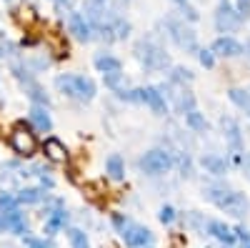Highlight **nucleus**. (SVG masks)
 <instances>
[{
    "mask_svg": "<svg viewBox=\"0 0 250 248\" xmlns=\"http://www.w3.org/2000/svg\"><path fill=\"white\" fill-rule=\"evenodd\" d=\"M55 88L60 93H65L68 98H78V100H93L95 98V83L85 75H58Z\"/></svg>",
    "mask_w": 250,
    "mask_h": 248,
    "instance_id": "nucleus-1",
    "label": "nucleus"
},
{
    "mask_svg": "<svg viewBox=\"0 0 250 248\" xmlns=\"http://www.w3.org/2000/svg\"><path fill=\"white\" fill-rule=\"evenodd\" d=\"M138 58H140V63L148 70H165L170 66L165 50L158 48L155 43H150V40H140V43H138Z\"/></svg>",
    "mask_w": 250,
    "mask_h": 248,
    "instance_id": "nucleus-2",
    "label": "nucleus"
},
{
    "mask_svg": "<svg viewBox=\"0 0 250 248\" xmlns=\"http://www.w3.org/2000/svg\"><path fill=\"white\" fill-rule=\"evenodd\" d=\"M140 168L148 176H163L173 168V156L163 148H153L140 158Z\"/></svg>",
    "mask_w": 250,
    "mask_h": 248,
    "instance_id": "nucleus-3",
    "label": "nucleus"
},
{
    "mask_svg": "<svg viewBox=\"0 0 250 248\" xmlns=\"http://www.w3.org/2000/svg\"><path fill=\"white\" fill-rule=\"evenodd\" d=\"M10 146L18 156H25V158L35 156V151H38L35 133L28 126H23V123H18V126L13 128V133H10Z\"/></svg>",
    "mask_w": 250,
    "mask_h": 248,
    "instance_id": "nucleus-4",
    "label": "nucleus"
},
{
    "mask_svg": "<svg viewBox=\"0 0 250 248\" xmlns=\"http://www.w3.org/2000/svg\"><path fill=\"white\" fill-rule=\"evenodd\" d=\"M138 103H145L155 115H165L168 113V100H165V93L155 86H145V88H135Z\"/></svg>",
    "mask_w": 250,
    "mask_h": 248,
    "instance_id": "nucleus-5",
    "label": "nucleus"
},
{
    "mask_svg": "<svg viewBox=\"0 0 250 248\" xmlns=\"http://www.w3.org/2000/svg\"><path fill=\"white\" fill-rule=\"evenodd\" d=\"M218 208H220V211H225L228 216H233V218H243V216L248 213V208H250V203H248L245 193L228 191V193H225V198L218 203Z\"/></svg>",
    "mask_w": 250,
    "mask_h": 248,
    "instance_id": "nucleus-6",
    "label": "nucleus"
},
{
    "mask_svg": "<svg viewBox=\"0 0 250 248\" xmlns=\"http://www.w3.org/2000/svg\"><path fill=\"white\" fill-rule=\"evenodd\" d=\"M168 28H170V35H173V40H175V43H178L180 48L190 50V53H198V40H195V33H193L190 28H185V25L175 23V20H170V23H168Z\"/></svg>",
    "mask_w": 250,
    "mask_h": 248,
    "instance_id": "nucleus-7",
    "label": "nucleus"
},
{
    "mask_svg": "<svg viewBox=\"0 0 250 248\" xmlns=\"http://www.w3.org/2000/svg\"><path fill=\"white\" fill-rule=\"evenodd\" d=\"M68 28H70V33L78 40H83V43L93 40V25H90V20L83 13H68Z\"/></svg>",
    "mask_w": 250,
    "mask_h": 248,
    "instance_id": "nucleus-8",
    "label": "nucleus"
},
{
    "mask_svg": "<svg viewBox=\"0 0 250 248\" xmlns=\"http://www.w3.org/2000/svg\"><path fill=\"white\" fill-rule=\"evenodd\" d=\"M215 23H218V28L223 33H233V30L240 28V13H235L228 3H220L218 15H215Z\"/></svg>",
    "mask_w": 250,
    "mask_h": 248,
    "instance_id": "nucleus-9",
    "label": "nucleus"
},
{
    "mask_svg": "<svg viewBox=\"0 0 250 248\" xmlns=\"http://www.w3.org/2000/svg\"><path fill=\"white\" fill-rule=\"evenodd\" d=\"M123 238L130 248H145L150 241H153V233L143 225H125L123 228Z\"/></svg>",
    "mask_w": 250,
    "mask_h": 248,
    "instance_id": "nucleus-10",
    "label": "nucleus"
},
{
    "mask_svg": "<svg viewBox=\"0 0 250 248\" xmlns=\"http://www.w3.org/2000/svg\"><path fill=\"white\" fill-rule=\"evenodd\" d=\"M3 231H10V233H15V236L28 233V221H25V216L20 213L18 208L5 211V213H3Z\"/></svg>",
    "mask_w": 250,
    "mask_h": 248,
    "instance_id": "nucleus-11",
    "label": "nucleus"
},
{
    "mask_svg": "<svg viewBox=\"0 0 250 248\" xmlns=\"http://www.w3.org/2000/svg\"><path fill=\"white\" fill-rule=\"evenodd\" d=\"M213 53L215 55H223V58H235V55H243V45L238 43L235 38H218L213 43Z\"/></svg>",
    "mask_w": 250,
    "mask_h": 248,
    "instance_id": "nucleus-12",
    "label": "nucleus"
},
{
    "mask_svg": "<svg viewBox=\"0 0 250 248\" xmlns=\"http://www.w3.org/2000/svg\"><path fill=\"white\" fill-rule=\"evenodd\" d=\"M220 128L228 138V146H230L235 153H240V146H243V138H240V128L233 118H220Z\"/></svg>",
    "mask_w": 250,
    "mask_h": 248,
    "instance_id": "nucleus-13",
    "label": "nucleus"
},
{
    "mask_svg": "<svg viewBox=\"0 0 250 248\" xmlns=\"http://www.w3.org/2000/svg\"><path fill=\"white\" fill-rule=\"evenodd\" d=\"M95 68H98V73H103V75L123 73V63H120L115 55H110V53H100V55H95Z\"/></svg>",
    "mask_w": 250,
    "mask_h": 248,
    "instance_id": "nucleus-14",
    "label": "nucleus"
},
{
    "mask_svg": "<svg viewBox=\"0 0 250 248\" xmlns=\"http://www.w3.org/2000/svg\"><path fill=\"white\" fill-rule=\"evenodd\" d=\"M30 120H33V126L40 131V133H48L53 128V120L45 111V106H40V103H35V106L30 108Z\"/></svg>",
    "mask_w": 250,
    "mask_h": 248,
    "instance_id": "nucleus-15",
    "label": "nucleus"
},
{
    "mask_svg": "<svg viewBox=\"0 0 250 248\" xmlns=\"http://www.w3.org/2000/svg\"><path fill=\"white\" fill-rule=\"evenodd\" d=\"M208 233L210 236H215L220 243H225V246H230V243H235V233L228 228L225 223H220V221H208Z\"/></svg>",
    "mask_w": 250,
    "mask_h": 248,
    "instance_id": "nucleus-16",
    "label": "nucleus"
},
{
    "mask_svg": "<svg viewBox=\"0 0 250 248\" xmlns=\"http://www.w3.org/2000/svg\"><path fill=\"white\" fill-rule=\"evenodd\" d=\"M200 165H203L208 173H213V176H225L228 173V160L220 158V156H203L200 158Z\"/></svg>",
    "mask_w": 250,
    "mask_h": 248,
    "instance_id": "nucleus-17",
    "label": "nucleus"
},
{
    "mask_svg": "<svg viewBox=\"0 0 250 248\" xmlns=\"http://www.w3.org/2000/svg\"><path fill=\"white\" fill-rule=\"evenodd\" d=\"M45 156L50 158V160H55V163H62L68 158V151H65V146H62V143L58 140V138H48L45 140Z\"/></svg>",
    "mask_w": 250,
    "mask_h": 248,
    "instance_id": "nucleus-18",
    "label": "nucleus"
},
{
    "mask_svg": "<svg viewBox=\"0 0 250 248\" xmlns=\"http://www.w3.org/2000/svg\"><path fill=\"white\" fill-rule=\"evenodd\" d=\"M65 221H68V213L62 211V208H58V211L48 213V218H45V233H48V236H53L55 231H60L62 225H65Z\"/></svg>",
    "mask_w": 250,
    "mask_h": 248,
    "instance_id": "nucleus-19",
    "label": "nucleus"
},
{
    "mask_svg": "<svg viewBox=\"0 0 250 248\" xmlns=\"http://www.w3.org/2000/svg\"><path fill=\"white\" fill-rule=\"evenodd\" d=\"M185 123H188V128L195 131V133H205V131H208V120H205V115L198 113L195 108L185 113Z\"/></svg>",
    "mask_w": 250,
    "mask_h": 248,
    "instance_id": "nucleus-20",
    "label": "nucleus"
},
{
    "mask_svg": "<svg viewBox=\"0 0 250 248\" xmlns=\"http://www.w3.org/2000/svg\"><path fill=\"white\" fill-rule=\"evenodd\" d=\"M105 168H108V176H110L113 180H123V178H125V165H123V158H120L118 153H113V156L108 158Z\"/></svg>",
    "mask_w": 250,
    "mask_h": 248,
    "instance_id": "nucleus-21",
    "label": "nucleus"
},
{
    "mask_svg": "<svg viewBox=\"0 0 250 248\" xmlns=\"http://www.w3.org/2000/svg\"><path fill=\"white\" fill-rule=\"evenodd\" d=\"M48 193L45 191H40V188H23L15 198H18V203H40Z\"/></svg>",
    "mask_w": 250,
    "mask_h": 248,
    "instance_id": "nucleus-22",
    "label": "nucleus"
},
{
    "mask_svg": "<svg viewBox=\"0 0 250 248\" xmlns=\"http://www.w3.org/2000/svg\"><path fill=\"white\" fill-rule=\"evenodd\" d=\"M228 95H230V100L235 103V106H240L248 115H250V93L248 90H240V88H233L230 93H228Z\"/></svg>",
    "mask_w": 250,
    "mask_h": 248,
    "instance_id": "nucleus-23",
    "label": "nucleus"
},
{
    "mask_svg": "<svg viewBox=\"0 0 250 248\" xmlns=\"http://www.w3.org/2000/svg\"><path fill=\"white\" fill-rule=\"evenodd\" d=\"M68 241H70V246H73V248H90L88 236L83 233L80 228H68Z\"/></svg>",
    "mask_w": 250,
    "mask_h": 248,
    "instance_id": "nucleus-24",
    "label": "nucleus"
},
{
    "mask_svg": "<svg viewBox=\"0 0 250 248\" xmlns=\"http://www.w3.org/2000/svg\"><path fill=\"white\" fill-rule=\"evenodd\" d=\"M225 193H228V188H223V185H208L205 188V198L210 203H215V205L225 198Z\"/></svg>",
    "mask_w": 250,
    "mask_h": 248,
    "instance_id": "nucleus-25",
    "label": "nucleus"
},
{
    "mask_svg": "<svg viewBox=\"0 0 250 248\" xmlns=\"http://www.w3.org/2000/svg\"><path fill=\"white\" fill-rule=\"evenodd\" d=\"M170 80L175 83V86H185V83H193V73L188 70V68H173Z\"/></svg>",
    "mask_w": 250,
    "mask_h": 248,
    "instance_id": "nucleus-26",
    "label": "nucleus"
},
{
    "mask_svg": "<svg viewBox=\"0 0 250 248\" xmlns=\"http://www.w3.org/2000/svg\"><path fill=\"white\" fill-rule=\"evenodd\" d=\"M13 208H18V198L3 193V196H0V211H13Z\"/></svg>",
    "mask_w": 250,
    "mask_h": 248,
    "instance_id": "nucleus-27",
    "label": "nucleus"
},
{
    "mask_svg": "<svg viewBox=\"0 0 250 248\" xmlns=\"http://www.w3.org/2000/svg\"><path fill=\"white\" fill-rule=\"evenodd\" d=\"M198 58H200V63H203L205 68H213V66H215V55H213V50H198Z\"/></svg>",
    "mask_w": 250,
    "mask_h": 248,
    "instance_id": "nucleus-28",
    "label": "nucleus"
},
{
    "mask_svg": "<svg viewBox=\"0 0 250 248\" xmlns=\"http://www.w3.org/2000/svg\"><path fill=\"white\" fill-rule=\"evenodd\" d=\"M158 218H160V223H173V221H175V211L170 208V205H163Z\"/></svg>",
    "mask_w": 250,
    "mask_h": 248,
    "instance_id": "nucleus-29",
    "label": "nucleus"
},
{
    "mask_svg": "<svg viewBox=\"0 0 250 248\" xmlns=\"http://www.w3.org/2000/svg\"><path fill=\"white\" fill-rule=\"evenodd\" d=\"M25 243H28L30 248H45V243H43V241H38V238H25Z\"/></svg>",
    "mask_w": 250,
    "mask_h": 248,
    "instance_id": "nucleus-30",
    "label": "nucleus"
},
{
    "mask_svg": "<svg viewBox=\"0 0 250 248\" xmlns=\"http://www.w3.org/2000/svg\"><path fill=\"white\" fill-rule=\"evenodd\" d=\"M113 223H115V228H120V231L125 228V225H128V223L123 221V216H113Z\"/></svg>",
    "mask_w": 250,
    "mask_h": 248,
    "instance_id": "nucleus-31",
    "label": "nucleus"
},
{
    "mask_svg": "<svg viewBox=\"0 0 250 248\" xmlns=\"http://www.w3.org/2000/svg\"><path fill=\"white\" fill-rule=\"evenodd\" d=\"M243 168H245V173L250 176V153H245V158H243Z\"/></svg>",
    "mask_w": 250,
    "mask_h": 248,
    "instance_id": "nucleus-32",
    "label": "nucleus"
},
{
    "mask_svg": "<svg viewBox=\"0 0 250 248\" xmlns=\"http://www.w3.org/2000/svg\"><path fill=\"white\" fill-rule=\"evenodd\" d=\"M235 233H238V238H243V241H250V236H248V231H245V228H238Z\"/></svg>",
    "mask_w": 250,
    "mask_h": 248,
    "instance_id": "nucleus-33",
    "label": "nucleus"
},
{
    "mask_svg": "<svg viewBox=\"0 0 250 248\" xmlns=\"http://www.w3.org/2000/svg\"><path fill=\"white\" fill-rule=\"evenodd\" d=\"M243 53H248V58H250V43H248V45L243 48Z\"/></svg>",
    "mask_w": 250,
    "mask_h": 248,
    "instance_id": "nucleus-34",
    "label": "nucleus"
},
{
    "mask_svg": "<svg viewBox=\"0 0 250 248\" xmlns=\"http://www.w3.org/2000/svg\"><path fill=\"white\" fill-rule=\"evenodd\" d=\"M0 231H3V213H0Z\"/></svg>",
    "mask_w": 250,
    "mask_h": 248,
    "instance_id": "nucleus-35",
    "label": "nucleus"
},
{
    "mask_svg": "<svg viewBox=\"0 0 250 248\" xmlns=\"http://www.w3.org/2000/svg\"><path fill=\"white\" fill-rule=\"evenodd\" d=\"M0 58H3V48H0Z\"/></svg>",
    "mask_w": 250,
    "mask_h": 248,
    "instance_id": "nucleus-36",
    "label": "nucleus"
},
{
    "mask_svg": "<svg viewBox=\"0 0 250 248\" xmlns=\"http://www.w3.org/2000/svg\"><path fill=\"white\" fill-rule=\"evenodd\" d=\"M175 3H185V0H175Z\"/></svg>",
    "mask_w": 250,
    "mask_h": 248,
    "instance_id": "nucleus-37",
    "label": "nucleus"
},
{
    "mask_svg": "<svg viewBox=\"0 0 250 248\" xmlns=\"http://www.w3.org/2000/svg\"><path fill=\"white\" fill-rule=\"evenodd\" d=\"M98 3H103V0H98Z\"/></svg>",
    "mask_w": 250,
    "mask_h": 248,
    "instance_id": "nucleus-38",
    "label": "nucleus"
},
{
    "mask_svg": "<svg viewBox=\"0 0 250 248\" xmlns=\"http://www.w3.org/2000/svg\"><path fill=\"white\" fill-rule=\"evenodd\" d=\"M248 248H250V246H248Z\"/></svg>",
    "mask_w": 250,
    "mask_h": 248,
    "instance_id": "nucleus-39",
    "label": "nucleus"
}]
</instances>
